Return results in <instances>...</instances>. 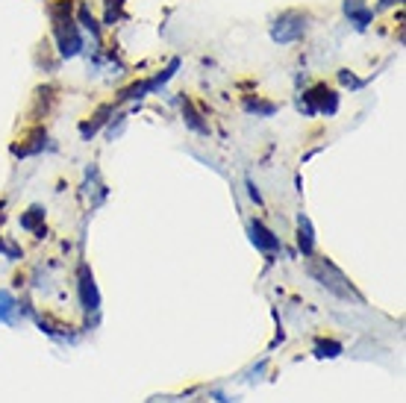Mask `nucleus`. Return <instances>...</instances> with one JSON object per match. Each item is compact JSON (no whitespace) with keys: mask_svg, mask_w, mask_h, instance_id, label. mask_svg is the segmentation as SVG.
Instances as JSON below:
<instances>
[{"mask_svg":"<svg viewBox=\"0 0 406 403\" xmlns=\"http://www.w3.org/2000/svg\"><path fill=\"white\" fill-rule=\"evenodd\" d=\"M345 15L350 18V24L359 32H365L371 27V21H374V9H371L365 0H345Z\"/></svg>","mask_w":406,"mask_h":403,"instance_id":"423d86ee","label":"nucleus"},{"mask_svg":"<svg viewBox=\"0 0 406 403\" xmlns=\"http://www.w3.org/2000/svg\"><path fill=\"white\" fill-rule=\"evenodd\" d=\"M183 121L185 127H192L194 133H201V136H210V124L203 121V115L194 109V103L189 101V97H183Z\"/></svg>","mask_w":406,"mask_h":403,"instance_id":"6e6552de","label":"nucleus"},{"mask_svg":"<svg viewBox=\"0 0 406 403\" xmlns=\"http://www.w3.org/2000/svg\"><path fill=\"white\" fill-rule=\"evenodd\" d=\"M338 83H342L345 85V89H362V85H365V80H359L356 77V74L354 71H350V68H342V71H338Z\"/></svg>","mask_w":406,"mask_h":403,"instance_id":"2eb2a0df","label":"nucleus"},{"mask_svg":"<svg viewBox=\"0 0 406 403\" xmlns=\"http://www.w3.org/2000/svg\"><path fill=\"white\" fill-rule=\"evenodd\" d=\"M318 356H338L342 353V344H336V342H318Z\"/></svg>","mask_w":406,"mask_h":403,"instance_id":"f3484780","label":"nucleus"},{"mask_svg":"<svg viewBox=\"0 0 406 403\" xmlns=\"http://www.w3.org/2000/svg\"><path fill=\"white\" fill-rule=\"evenodd\" d=\"M121 3H124V0H106V18H103V24H109V27L115 24L118 15H121Z\"/></svg>","mask_w":406,"mask_h":403,"instance_id":"dca6fc26","label":"nucleus"},{"mask_svg":"<svg viewBox=\"0 0 406 403\" xmlns=\"http://www.w3.org/2000/svg\"><path fill=\"white\" fill-rule=\"evenodd\" d=\"M245 109L250 115H256V118H271L274 112H277V103H271V101H262V97H245Z\"/></svg>","mask_w":406,"mask_h":403,"instance_id":"9b49d317","label":"nucleus"},{"mask_svg":"<svg viewBox=\"0 0 406 403\" xmlns=\"http://www.w3.org/2000/svg\"><path fill=\"white\" fill-rule=\"evenodd\" d=\"M45 138H48V133L45 130H32V133L27 136V141L30 145H21V147H15V156H30V154H39L41 147H45Z\"/></svg>","mask_w":406,"mask_h":403,"instance_id":"f8f14e48","label":"nucleus"},{"mask_svg":"<svg viewBox=\"0 0 406 403\" xmlns=\"http://www.w3.org/2000/svg\"><path fill=\"white\" fill-rule=\"evenodd\" d=\"M112 112H115V103H106V106H101V109H97V112L89 118V121H85V124L80 127L83 138H92V136L97 133V130H101V127L109 121V115H112Z\"/></svg>","mask_w":406,"mask_h":403,"instance_id":"1a4fd4ad","label":"nucleus"},{"mask_svg":"<svg viewBox=\"0 0 406 403\" xmlns=\"http://www.w3.org/2000/svg\"><path fill=\"white\" fill-rule=\"evenodd\" d=\"M50 18H53V39H57L59 56L71 59L83 53V32L80 24L71 12V0H59V3H50Z\"/></svg>","mask_w":406,"mask_h":403,"instance_id":"f257e3e1","label":"nucleus"},{"mask_svg":"<svg viewBox=\"0 0 406 403\" xmlns=\"http://www.w3.org/2000/svg\"><path fill=\"white\" fill-rule=\"evenodd\" d=\"M80 298H83V309L97 312L101 309V291L94 286V274L89 265H80Z\"/></svg>","mask_w":406,"mask_h":403,"instance_id":"39448f33","label":"nucleus"},{"mask_svg":"<svg viewBox=\"0 0 406 403\" xmlns=\"http://www.w3.org/2000/svg\"><path fill=\"white\" fill-rule=\"evenodd\" d=\"M338 103H342V97H338V92L333 89V85L327 83H315L309 85V89L303 92V101L298 103L301 112L306 115H336L338 112Z\"/></svg>","mask_w":406,"mask_h":403,"instance_id":"7ed1b4c3","label":"nucleus"},{"mask_svg":"<svg viewBox=\"0 0 406 403\" xmlns=\"http://www.w3.org/2000/svg\"><path fill=\"white\" fill-rule=\"evenodd\" d=\"M250 238H254V245L259 250H265V254H277V250H283V242L262 221H250Z\"/></svg>","mask_w":406,"mask_h":403,"instance_id":"0eeeda50","label":"nucleus"},{"mask_svg":"<svg viewBox=\"0 0 406 403\" xmlns=\"http://www.w3.org/2000/svg\"><path fill=\"white\" fill-rule=\"evenodd\" d=\"M41 218H45V209H41V206H30L27 215H21V227H24V230H36V224Z\"/></svg>","mask_w":406,"mask_h":403,"instance_id":"4468645a","label":"nucleus"},{"mask_svg":"<svg viewBox=\"0 0 406 403\" xmlns=\"http://www.w3.org/2000/svg\"><path fill=\"white\" fill-rule=\"evenodd\" d=\"M309 32V15L301 9H286L271 21V39L277 45H294Z\"/></svg>","mask_w":406,"mask_h":403,"instance_id":"f03ea898","label":"nucleus"},{"mask_svg":"<svg viewBox=\"0 0 406 403\" xmlns=\"http://www.w3.org/2000/svg\"><path fill=\"white\" fill-rule=\"evenodd\" d=\"M298 245L303 250V256L315 254V236H312V224H309V218H306V215L298 218Z\"/></svg>","mask_w":406,"mask_h":403,"instance_id":"9d476101","label":"nucleus"},{"mask_svg":"<svg viewBox=\"0 0 406 403\" xmlns=\"http://www.w3.org/2000/svg\"><path fill=\"white\" fill-rule=\"evenodd\" d=\"M74 18H77V24H83L85 32H92V36H94L97 41H101V21H97V18L89 12V6L83 3L80 9H77V15H74Z\"/></svg>","mask_w":406,"mask_h":403,"instance_id":"ddd939ff","label":"nucleus"},{"mask_svg":"<svg viewBox=\"0 0 406 403\" xmlns=\"http://www.w3.org/2000/svg\"><path fill=\"white\" fill-rule=\"evenodd\" d=\"M394 3H400V0H380L377 9H389V6H394ZM377 9H374V12H377Z\"/></svg>","mask_w":406,"mask_h":403,"instance_id":"a211bd4d","label":"nucleus"},{"mask_svg":"<svg viewBox=\"0 0 406 403\" xmlns=\"http://www.w3.org/2000/svg\"><path fill=\"white\" fill-rule=\"evenodd\" d=\"M309 274L321 282L324 289H330L333 295H338V298H354V300H362L356 291H354V286H350V280L342 274V271H338L330 259H312L309 262Z\"/></svg>","mask_w":406,"mask_h":403,"instance_id":"20e7f679","label":"nucleus"}]
</instances>
